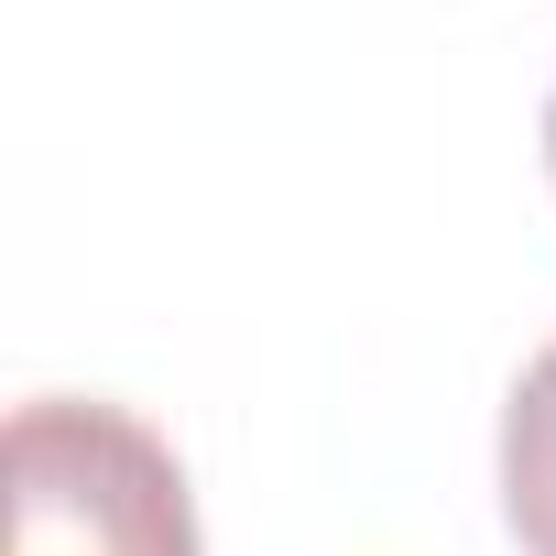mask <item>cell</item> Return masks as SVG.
I'll use <instances>...</instances> for the list:
<instances>
[{"instance_id":"6da1fadb","label":"cell","mask_w":556,"mask_h":556,"mask_svg":"<svg viewBox=\"0 0 556 556\" xmlns=\"http://www.w3.org/2000/svg\"><path fill=\"white\" fill-rule=\"evenodd\" d=\"M12 556H197L175 447L121 415L45 393L12 415Z\"/></svg>"},{"instance_id":"3957f363","label":"cell","mask_w":556,"mask_h":556,"mask_svg":"<svg viewBox=\"0 0 556 556\" xmlns=\"http://www.w3.org/2000/svg\"><path fill=\"white\" fill-rule=\"evenodd\" d=\"M545 164H556V99H545Z\"/></svg>"},{"instance_id":"7a4b0ae2","label":"cell","mask_w":556,"mask_h":556,"mask_svg":"<svg viewBox=\"0 0 556 556\" xmlns=\"http://www.w3.org/2000/svg\"><path fill=\"white\" fill-rule=\"evenodd\" d=\"M502 523L523 556H556V339L523 361L502 404Z\"/></svg>"}]
</instances>
